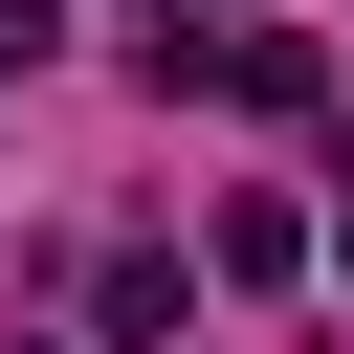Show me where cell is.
<instances>
[{
	"label": "cell",
	"instance_id": "6da1fadb",
	"mask_svg": "<svg viewBox=\"0 0 354 354\" xmlns=\"http://www.w3.org/2000/svg\"><path fill=\"white\" fill-rule=\"evenodd\" d=\"M44 44H66V22H44V0H0V88H22V66H44Z\"/></svg>",
	"mask_w": 354,
	"mask_h": 354
},
{
	"label": "cell",
	"instance_id": "7a4b0ae2",
	"mask_svg": "<svg viewBox=\"0 0 354 354\" xmlns=\"http://www.w3.org/2000/svg\"><path fill=\"white\" fill-rule=\"evenodd\" d=\"M332 266H354V221H332Z\"/></svg>",
	"mask_w": 354,
	"mask_h": 354
}]
</instances>
